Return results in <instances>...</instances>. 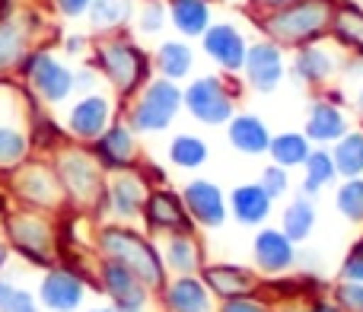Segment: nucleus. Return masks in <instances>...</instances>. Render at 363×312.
Returning <instances> with one entry per match:
<instances>
[{
	"instance_id": "nucleus-1",
	"label": "nucleus",
	"mask_w": 363,
	"mask_h": 312,
	"mask_svg": "<svg viewBox=\"0 0 363 312\" xmlns=\"http://www.w3.org/2000/svg\"><path fill=\"white\" fill-rule=\"evenodd\" d=\"M338 0H294L277 10H255L249 13V23L262 38H271L284 51L303 48L309 42L328 38L332 16Z\"/></svg>"
},
{
	"instance_id": "nucleus-2",
	"label": "nucleus",
	"mask_w": 363,
	"mask_h": 312,
	"mask_svg": "<svg viewBox=\"0 0 363 312\" xmlns=\"http://www.w3.org/2000/svg\"><path fill=\"white\" fill-rule=\"evenodd\" d=\"M242 80L226 74H201L182 87V108L204 128H226V121L239 112Z\"/></svg>"
},
{
	"instance_id": "nucleus-3",
	"label": "nucleus",
	"mask_w": 363,
	"mask_h": 312,
	"mask_svg": "<svg viewBox=\"0 0 363 312\" xmlns=\"http://www.w3.org/2000/svg\"><path fill=\"white\" fill-rule=\"evenodd\" d=\"M99 245H102L108 262L125 264L144 287L157 290L166 284L163 255L153 249V243L147 236L128 230V226H106V230L99 233Z\"/></svg>"
},
{
	"instance_id": "nucleus-4",
	"label": "nucleus",
	"mask_w": 363,
	"mask_h": 312,
	"mask_svg": "<svg viewBox=\"0 0 363 312\" xmlns=\"http://www.w3.org/2000/svg\"><path fill=\"white\" fill-rule=\"evenodd\" d=\"M96 70L106 74V80L112 83L121 99H131L150 80L153 57L128 38H106L96 45Z\"/></svg>"
},
{
	"instance_id": "nucleus-5",
	"label": "nucleus",
	"mask_w": 363,
	"mask_h": 312,
	"mask_svg": "<svg viewBox=\"0 0 363 312\" xmlns=\"http://www.w3.org/2000/svg\"><path fill=\"white\" fill-rule=\"evenodd\" d=\"M182 112V87L166 77H150L138 96H131L128 125L134 134H163L172 128V121Z\"/></svg>"
},
{
	"instance_id": "nucleus-6",
	"label": "nucleus",
	"mask_w": 363,
	"mask_h": 312,
	"mask_svg": "<svg viewBox=\"0 0 363 312\" xmlns=\"http://www.w3.org/2000/svg\"><path fill=\"white\" fill-rule=\"evenodd\" d=\"M347 57L351 55L341 45H335L332 38H319V42H309L303 48L290 51L287 77H294L300 87H309V89L335 87V80L347 67Z\"/></svg>"
},
{
	"instance_id": "nucleus-7",
	"label": "nucleus",
	"mask_w": 363,
	"mask_h": 312,
	"mask_svg": "<svg viewBox=\"0 0 363 312\" xmlns=\"http://www.w3.org/2000/svg\"><path fill=\"white\" fill-rule=\"evenodd\" d=\"M287 61H290V51H284L281 45H274L271 38L258 35L249 42L239 80H242V87L249 89V93L271 96L287 80Z\"/></svg>"
},
{
	"instance_id": "nucleus-8",
	"label": "nucleus",
	"mask_w": 363,
	"mask_h": 312,
	"mask_svg": "<svg viewBox=\"0 0 363 312\" xmlns=\"http://www.w3.org/2000/svg\"><path fill=\"white\" fill-rule=\"evenodd\" d=\"M204 57L226 77H239L245 64V51H249L252 38L245 35V29L233 19H213L207 26V32L198 38Z\"/></svg>"
},
{
	"instance_id": "nucleus-9",
	"label": "nucleus",
	"mask_w": 363,
	"mask_h": 312,
	"mask_svg": "<svg viewBox=\"0 0 363 312\" xmlns=\"http://www.w3.org/2000/svg\"><path fill=\"white\" fill-rule=\"evenodd\" d=\"M182 204H185L188 217L201 230H220L230 220V204H226V191L213 179L194 175L182 185Z\"/></svg>"
},
{
	"instance_id": "nucleus-10",
	"label": "nucleus",
	"mask_w": 363,
	"mask_h": 312,
	"mask_svg": "<svg viewBox=\"0 0 363 312\" xmlns=\"http://www.w3.org/2000/svg\"><path fill=\"white\" fill-rule=\"evenodd\" d=\"M354 128L347 106L332 102L325 96H315L306 108V121H303V134L313 140V147H332L335 140H341Z\"/></svg>"
},
{
	"instance_id": "nucleus-11",
	"label": "nucleus",
	"mask_w": 363,
	"mask_h": 312,
	"mask_svg": "<svg viewBox=\"0 0 363 312\" xmlns=\"http://www.w3.org/2000/svg\"><path fill=\"white\" fill-rule=\"evenodd\" d=\"M144 223L150 226V233H163V236H172V233H194V223L188 217L185 204H182V194L172 191V188H150L144 201Z\"/></svg>"
},
{
	"instance_id": "nucleus-12",
	"label": "nucleus",
	"mask_w": 363,
	"mask_h": 312,
	"mask_svg": "<svg viewBox=\"0 0 363 312\" xmlns=\"http://www.w3.org/2000/svg\"><path fill=\"white\" fill-rule=\"evenodd\" d=\"M93 156L99 160V166L106 172H121V169H134L138 166V134L131 131L128 121H112L99 138L93 140Z\"/></svg>"
},
{
	"instance_id": "nucleus-13",
	"label": "nucleus",
	"mask_w": 363,
	"mask_h": 312,
	"mask_svg": "<svg viewBox=\"0 0 363 312\" xmlns=\"http://www.w3.org/2000/svg\"><path fill=\"white\" fill-rule=\"evenodd\" d=\"M252 258L262 274H287L296 264V243H290L281 226H258L252 239Z\"/></svg>"
},
{
	"instance_id": "nucleus-14",
	"label": "nucleus",
	"mask_w": 363,
	"mask_h": 312,
	"mask_svg": "<svg viewBox=\"0 0 363 312\" xmlns=\"http://www.w3.org/2000/svg\"><path fill=\"white\" fill-rule=\"evenodd\" d=\"M115 179L106 185V201L112 207L115 217L131 220L138 213H144V201L150 194V182L140 169H121V172H112Z\"/></svg>"
},
{
	"instance_id": "nucleus-15",
	"label": "nucleus",
	"mask_w": 363,
	"mask_h": 312,
	"mask_svg": "<svg viewBox=\"0 0 363 312\" xmlns=\"http://www.w3.org/2000/svg\"><path fill=\"white\" fill-rule=\"evenodd\" d=\"M201 281H204V287L211 290L217 300L252 296V294H258V287H262V277H258L255 271L242 268V264H230V262L204 264V268H201Z\"/></svg>"
},
{
	"instance_id": "nucleus-16",
	"label": "nucleus",
	"mask_w": 363,
	"mask_h": 312,
	"mask_svg": "<svg viewBox=\"0 0 363 312\" xmlns=\"http://www.w3.org/2000/svg\"><path fill=\"white\" fill-rule=\"evenodd\" d=\"M271 138H274V131L255 112H236L226 121V144L239 156H268Z\"/></svg>"
},
{
	"instance_id": "nucleus-17",
	"label": "nucleus",
	"mask_w": 363,
	"mask_h": 312,
	"mask_svg": "<svg viewBox=\"0 0 363 312\" xmlns=\"http://www.w3.org/2000/svg\"><path fill=\"white\" fill-rule=\"evenodd\" d=\"M226 204H230V217L239 226H264L274 211V201L264 194V188L258 182H242L226 194Z\"/></svg>"
},
{
	"instance_id": "nucleus-18",
	"label": "nucleus",
	"mask_w": 363,
	"mask_h": 312,
	"mask_svg": "<svg viewBox=\"0 0 363 312\" xmlns=\"http://www.w3.org/2000/svg\"><path fill=\"white\" fill-rule=\"evenodd\" d=\"M163 303L169 312H213V294L201 274H176V281L163 284Z\"/></svg>"
},
{
	"instance_id": "nucleus-19",
	"label": "nucleus",
	"mask_w": 363,
	"mask_h": 312,
	"mask_svg": "<svg viewBox=\"0 0 363 312\" xmlns=\"http://www.w3.org/2000/svg\"><path fill=\"white\" fill-rule=\"evenodd\" d=\"M26 70H29L35 89L48 102L67 99L70 89H74V74H70L61 61H55V57H48V55H35L29 64H26Z\"/></svg>"
},
{
	"instance_id": "nucleus-20",
	"label": "nucleus",
	"mask_w": 363,
	"mask_h": 312,
	"mask_svg": "<svg viewBox=\"0 0 363 312\" xmlns=\"http://www.w3.org/2000/svg\"><path fill=\"white\" fill-rule=\"evenodd\" d=\"M67 125L80 140H96L108 125H112V102L99 93L83 96V99L74 106V112H70Z\"/></svg>"
},
{
	"instance_id": "nucleus-21",
	"label": "nucleus",
	"mask_w": 363,
	"mask_h": 312,
	"mask_svg": "<svg viewBox=\"0 0 363 312\" xmlns=\"http://www.w3.org/2000/svg\"><path fill=\"white\" fill-rule=\"evenodd\" d=\"M213 4H217V0H166L169 26L185 42L201 38L207 32V26L213 23Z\"/></svg>"
},
{
	"instance_id": "nucleus-22",
	"label": "nucleus",
	"mask_w": 363,
	"mask_h": 312,
	"mask_svg": "<svg viewBox=\"0 0 363 312\" xmlns=\"http://www.w3.org/2000/svg\"><path fill=\"white\" fill-rule=\"evenodd\" d=\"M328 38L335 45H341L351 57H363V4L360 0H338Z\"/></svg>"
},
{
	"instance_id": "nucleus-23",
	"label": "nucleus",
	"mask_w": 363,
	"mask_h": 312,
	"mask_svg": "<svg viewBox=\"0 0 363 312\" xmlns=\"http://www.w3.org/2000/svg\"><path fill=\"white\" fill-rule=\"evenodd\" d=\"M153 70L166 80H191L194 74V48L185 38H166V42L157 45L153 51Z\"/></svg>"
},
{
	"instance_id": "nucleus-24",
	"label": "nucleus",
	"mask_w": 363,
	"mask_h": 312,
	"mask_svg": "<svg viewBox=\"0 0 363 312\" xmlns=\"http://www.w3.org/2000/svg\"><path fill=\"white\" fill-rule=\"evenodd\" d=\"M64 179H67L70 194H77L80 201L106 198V188H102V166H99V160H96V156H86V153L67 156Z\"/></svg>"
},
{
	"instance_id": "nucleus-25",
	"label": "nucleus",
	"mask_w": 363,
	"mask_h": 312,
	"mask_svg": "<svg viewBox=\"0 0 363 312\" xmlns=\"http://www.w3.org/2000/svg\"><path fill=\"white\" fill-rule=\"evenodd\" d=\"M102 287H106V294L115 300V306H147V294H150V287H144V284L118 262L102 264Z\"/></svg>"
},
{
	"instance_id": "nucleus-26",
	"label": "nucleus",
	"mask_w": 363,
	"mask_h": 312,
	"mask_svg": "<svg viewBox=\"0 0 363 312\" xmlns=\"http://www.w3.org/2000/svg\"><path fill=\"white\" fill-rule=\"evenodd\" d=\"M163 264L172 274H201L204 268V249L194 233H172L163 245Z\"/></svg>"
},
{
	"instance_id": "nucleus-27",
	"label": "nucleus",
	"mask_w": 363,
	"mask_h": 312,
	"mask_svg": "<svg viewBox=\"0 0 363 312\" xmlns=\"http://www.w3.org/2000/svg\"><path fill=\"white\" fill-rule=\"evenodd\" d=\"M42 303L55 312H74L83 303V281L70 271H51L42 281Z\"/></svg>"
},
{
	"instance_id": "nucleus-28",
	"label": "nucleus",
	"mask_w": 363,
	"mask_h": 312,
	"mask_svg": "<svg viewBox=\"0 0 363 312\" xmlns=\"http://www.w3.org/2000/svg\"><path fill=\"white\" fill-rule=\"evenodd\" d=\"M315 220H319L315 201L296 191L281 211V233L290 239V243H306L315 230Z\"/></svg>"
},
{
	"instance_id": "nucleus-29",
	"label": "nucleus",
	"mask_w": 363,
	"mask_h": 312,
	"mask_svg": "<svg viewBox=\"0 0 363 312\" xmlns=\"http://www.w3.org/2000/svg\"><path fill=\"white\" fill-rule=\"evenodd\" d=\"M328 185H338V169H335L332 150L328 147H313V153L303 162V179H300V194L306 198H319Z\"/></svg>"
},
{
	"instance_id": "nucleus-30",
	"label": "nucleus",
	"mask_w": 363,
	"mask_h": 312,
	"mask_svg": "<svg viewBox=\"0 0 363 312\" xmlns=\"http://www.w3.org/2000/svg\"><path fill=\"white\" fill-rule=\"evenodd\" d=\"M313 153V140L306 138L303 131H277L271 138V147H268V160L274 166H284V169H303L306 156Z\"/></svg>"
},
{
	"instance_id": "nucleus-31",
	"label": "nucleus",
	"mask_w": 363,
	"mask_h": 312,
	"mask_svg": "<svg viewBox=\"0 0 363 312\" xmlns=\"http://www.w3.org/2000/svg\"><path fill=\"white\" fill-rule=\"evenodd\" d=\"M328 150H332L338 179H363V125H354Z\"/></svg>"
},
{
	"instance_id": "nucleus-32",
	"label": "nucleus",
	"mask_w": 363,
	"mask_h": 312,
	"mask_svg": "<svg viewBox=\"0 0 363 312\" xmlns=\"http://www.w3.org/2000/svg\"><path fill=\"white\" fill-rule=\"evenodd\" d=\"M169 162L182 172H198V169H204L207 156H211V147H207V140L201 138V134H176V138L169 140Z\"/></svg>"
},
{
	"instance_id": "nucleus-33",
	"label": "nucleus",
	"mask_w": 363,
	"mask_h": 312,
	"mask_svg": "<svg viewBox=\"0 0 363 312\" xmlns=\"http://www.w3.org/2000/svg\"><path fill=\"white\" fill-rule=\"evenodd\" d=\"M134 19V0H93L89 6V23L96 32L125 29Z\"/></svg>"
},
{
	"instance_id": "nucleus-34",
	"label": "nucleus",
	"mask_w": 363,
	"mask_h": 312,
	"mask_svg": "<svg viewBox=\"0 0 363 312\" xmlns=\"http://www.w3.org/2000/svg\"><path fill=\"white\" fill-rule=\"evenodd\" d=\"M335 207L347 223H363V179H338Z\"/></svg>"
},
{
	"instance_id": "nucleus-35",
	"label": "nucleus",
	"mask_w": 363,
	"mask_h": 312,
	"mask_svg": "<svg viewBox=\"0 0 363 312\" xmlns=\"http://www.w3.org/2000/svg\"><path fill=\"white\" fill-rule=\"evenodd\" d=\"M13 236L19 239V245H26V252L32 255H45L48 249V230L38 220H16L13 223Z\"/></svg>"
},
{
	"instance_id": "nucleus-36",
	"label": "nucleus",
	"mask_w": 363,
	"mask_h": 312,
	"mask_svg": "<svg viewBox=\"0 0 363 312\" xmlns=\"http://www.w3.org/2000/svg\"><path fill=\"white\" fill-rule=\"evenodd\" d=\"M169 26V10H166V0H144L138 10V29L144 35H157Z\"/></svg>"
},
{
	"instance_id": "nucleus-37",
	"label": "nucleus",
	"mask_w": 363,
	"mask_h": 312,
	"mask_svg": "<svg viewBox=\"0 0 363 312\" xmlns=\"http://www.w3.org/2000/svg\"><path fill=\"white\" fill-rule=\"evenodd\" d=\"M258 185L264 188V194H268L271 201H281V198H287L290 194V169H284V166H264L262 172H258Z\"/></svg>"
},
{
	"instance_id": "nucleus-38",
	"label": "nucleus",
	"mask_w": 363,
	"mask_h": 312,
	"mask_svg": "<svg viewBox=\"0 0 363 312\" xmlns=\"http://www.w3.org/2000/svg\"><path fill=\"white\" fill-rule=\"evenodd\" d=\"M332 300L341 312H363V284L360 281H338L332 290Z\"/></svg>"
},
{
	"instance_id": "nucleus-39",
	"label": "nucleus",
	"mask_w": 363,
	"mask_h": 312,
	"mask_svg": "<svg viewBox=\"0 0 363 312\" xmlns=\"http://www.w3.org/2000/svg\"><path fill=\"white\" fill-rule=\"evenodd\" d=\"M0 312H35V303L26 290H16L0 281Z\"/></svg>"
},
{
	"instance_id": "nucleus-40",
	"label": "nucleus",
	"mask_w": 363,
	"mask_h": 312,
	"mask_svg": "<svg viewBox=\"0 0 363 312\" xmlns=\"http://www.w3.org/2000/svg\"><path fill=\"white\" fill-rule=\"evenodd\" d=\"M26 150V138L13 128H0V166H13Z\"/></svg>"
},
{
	"instance_id": "nucleus-41",
	"label": "nucleus",
	"mask_w": 363,
	"mask_h": 312,
	"mask_svg": "<svg viewBox=\"0 0 363 312\" xmlns=\"http://www.w3.org/2000/svg\"><path fill=\"white\" fill-rule=\"evenodd\" d=\"M19 51H23V38H19L16 26L4 23L0 26V67H10L19 57Z\"/></svg>"
},
{
	"instance_id": "nucleus-42",
	"label": "nucleus",
	"mask_w": 363,
	"mask_h": 312,
	"mask_svg": "<svg viewBox=\"0 0 363 312\" xmlns=\"http://www.w3.org/2000/svg\"><path fill=\"white\" fill-rule=\"evenodd\" d=\"M341 281H360L363 284V236L347 249L345 262H341Z\"/></svg>"
},
{
	"instance_id": "nucleus-43",
	"label": "nucleus",
	"mask_w": 363,
	"mask_h": 312,
	"mask_svg": "<svg viewBox=\"0 0 363 312\" xmlns=\"http://www.w3.org/2000/svg\"><path fill=\"white\" fill-rule=\"evenodd\" d=\"M217 312H271V306L252 294V296H236V300H223V306Z\"/></svg>"
},
{
	"instance_id": "nucleus-44",
	"label": "nucleus",
	"mask_w": 363,
	"mask_h": 312,
	"mask_svg": "<svg viewBox=\"0 0 363 312\" xmlns=\"http://www.w3.org/2000/svg\"><path fill=\"white\" fill-rule=\"evenodd\" d=\"M300 312H341V309L335 306V300H309Z\"/></svg>"
},
{
	"instance_id": "nucleus-45",
	"label": "nucleus",
	"mask_w": 363,
	"mask_h": 312,
	"mask_svg": "<svg viewBox=\"0 0 363 312\" xmlns=\"http://www.w3.org/2000/svg\"><path fill=\"white\" fill-rule=\"evenodd\" d=\"M287 4H294V0H252V10L249 13H255V10H277V6H287Z\"/></svg>"
},
{
	"instance_id": "nucleus-46",
	"label": "nucleus",
	"mask_w": 363,
	"mask_h": 312,
	"mask_svg": "<svg viewBox=\"0 0 363 312\" xmlns=\"http://www.w3.org/2000/svg\"><path fill=\"white\" fill-rule=\"evenodd\" d=\"M345 74H354V77H360V80H363V57H347Z\"/></svg>"
},
{
	"instance_id": "nucleus-47",
	"label": "nucleus",
	"mask_w": 363,
	"mask_h": 312,
	"mask_svg": "<svg viewBox=\"0 0 363 312\" xmlns=\"http://www.w3.org/2000/svg\"><path fill=\"white\" fill-rule=\"evenodd\" d=\"M354 108H357V115L363 118V87L357 89V93H354Z\"/></svg>"
},
{
	"instance_id": "nucleus-48",
	"label": "nucleus",
	"mask_w": 363,
	"mask_h": 312,
	"mask_svg": "<svg viewBox=\"0 0 363 312\" xmlns=\"http://www.w3.org/2000/svg\"><path fill=\"white\" fill-rule=\"evenodd\" d=\"M93 312H115V309H93Z\"/></svg>"
},
{
	"instance_id": "nucleus-49",
	"label": "nucleus",
	"mask_w": 363,
	"mask_h": 312,
	"mask_svg": "<svg viewBox=\"0 0 363 312\" xmlns=\"http://www.w3.org/2000/svg\"><path fill=\"white\" fill-rule=\"evenodd\" d=\"M360 125H363V118H360Z\"/></svg>"
},
{
	"instance_id": "nucleus-50",
	"label": "nucleus",
	"mask_w": 363,
	"mask_h": 312,
	"mask_svg": "<svg viewBox=\"0 0 363 312\" xmlns=\"http://www.w3.org/2000/svg\"><path fill=\"white\" fill-rule=\"evenodd\" d=\"M360 4H363V0H360Z\"/></svg>"
}]
</instances>
